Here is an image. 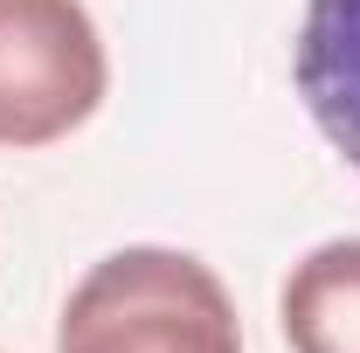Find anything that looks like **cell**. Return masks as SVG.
I'll return each instance as SVG.
<instances>
[{"label":"cell","mask_w":360,"mask_h":353,"mask_svg":"<svg viewBox=\"0 0 360 353\" xmlns=\"http://www.w3.org/2000/svg\"><path fill=\"white\" fill-rule=\"evenodd\" d=\"M111 90V56L84 0H0V153L84 132Z\"/></svg>","instance_id":"obj_2"},{"label":"cell","mask_w":360,"mask_h":353,"mask_svg":"<svg viewBox=\"0 0 360 353\" xmlns=\"http://www.w3.org/2000/svg\"><path fill=\"white\" fill-rule=\"evenodd\" d=\"M277 326L291 353H360V236H333L284 270Z\"/></svg>","instance_id":"obj_4"},{"label":"cell","mask_w":360,"mask_h":353,"mask_svg":"<svg viewBox=\"0 0 360 353\" xmlns=\"http://www.w3.org/2000/svg\"><path fill=\"white\" fill-rule=\"evenodd\" d=\"M56 353H243V319L194 250L125 243L63 298Z\"/></svg>","instance_id":"obj_1"},{"label":"cell","mask_w":360,"mask_h":353,"mask_svg":"<svg viewBox=\"0 0 360 353\" xmlns=\"http://www.w3.org/2000/svg\"><path fill=\"white\" fill-rule=\"evenodd\" d=\"M291 90L319 139L360 174V0H305L291 35Z\"/></svg>","instance_id":"obj_3"}]
</instances>
